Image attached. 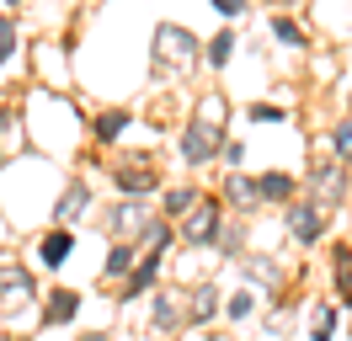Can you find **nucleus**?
I'll return each mask as SVG.
<instances>
[{
	"label": "nucleus",
	"mask_w": 352,
	"mask_h": 341,
	"mask_svg": "<svg viewBox=\"0 0 352 341\" xmlns=\"http://www.w3.org/2000/svg\"><path fill=\"white\" fill-rule=\"evenodd\" d=\"M224 224H230V208H224V197L203 192L198 203L182 213V224H176V240H182V245H198V251H203V245H214V240H219Z\"/></svg>",
	"instance_id": "nucleus-1"
},
{
	"label": "nucleus",
	"mask_w": 352,
	"mask_h": 341,
	"mask_svg": "<svg viewBox=\"0 0 352 341\" xmlns=\"http://www.w3.org/2000/svg\"><path fill=\"white\" fill-rule=\"evenodd\" d=\"M155 224H160V213H155L144 197H123L118 208L102 213V230H107L112 240H133V245H144Z\"/></svg>",
	"instance_id": "nucleus-2"
},
{
	"label": "nucleus",
	"mask_w": 352,
	"mask_h": 341,
	"mask_svg": "<svg viewBox=\"0 0 352 341\" xmlns=\"http://www.w3.org/2000/svg\"><path fill=\"white\" fill-rule=\"evenodd\" d=\"M192 59H203V43L192 38V27H182V21H160L155 27V75H166V69H187Z\"/></svg>",
	"instance_id": "nucleus-3"
},
{
	"label": "nucleus",
	"mask_w": 352,
	"mask_h": 341,
	"mask_svg": "<svg viewBox=\"0 0 352 341\" xmlns=\"http://www.w3.org/2000/svg\"><path fill=\"white\" fill-rule=\"evenodd\" d=\"M326 230H331V208H320L315 197H305V203L294 197V203L283 208V234L294 240V245H315Z\"/></svg>",
	"instance_id": "nucleus-4"
},
{
	"label": "nucleus",
	"mask_w": 352,
	"mask_h": 341,
	"mask_svg": "<svg viewBox=\"0 0 352 341\" xmlns=\"http://www.w3.org/2000/svg\"><path fill=\"white\" fill-rule=\"evenodd\" d=\"M305 187L315 192V203H320V208H342V203H347V192H352V170L331 155V160H320L315 170H305Z\"/></svg>",
	"instance_id": "nucleus-5"
},
{
	"label": "nucleus",
	"mask_w": 352,
	"mask_h": 341,
	"mask_svg": "<svg viewBox=\"0 0 352 341\" xmlns=\"http://www.w3.org/2000/svg\"><path fill=\"white\" fill-rule=\"evenodd\" d=\"M219 149H224V133H219V128H208V123H198V118L176 133V155H182L192 170L214 166V160H219Z\"/></svg>",
	"instance_id": "nucleus-6"
},
{
	"label": "nucleus",
	"mask_w": 352,
	"mask_h": 341,
	"mask_svg": "<svg viewBox=\"0 0 352 341\" xmlns=\"http://www.w3.org/2000/svg\"><path fill=\"white\" fill-rule=\"evenodd\" d=\"M91 208H96V192H91V182H86V176H69L65 192L54 197V208H48V213H54V224H65V230H69V224H80Z\"/></svg>",
	"instance_id": "nucleus-7"
},
{
	"label": "nucleus",
	"mask_w": 352,
	"mask_h": 341,
	"mask_svg": "<svg viewBox=\"0 0 352 341\" xmlns=\"http://www.w3.org/2000/svg\"><path fill=\"white\" fill-rule=\"evenodd\" d=\"M112 187L123 197H150V192H160V170L150 160H118L112 166Z\"/></svg>",
	"instance_id": "nucleus-8"
},
{
	"label": "nucleus",
	"mask_w": 352,
	"mask_h": 341,
	"mask_svg": "<svg viewBox=\"0 0 352 341\" xmlns=\"http://www.w3.org/2000/svg\"><path fill=\"white\" fill-rule=\"evenodd\" d=\"M38 298V283L22 261H0V309H27Z\"/></svg>",
	"instance_id": "nucleus-9"
},
{
	"label": "nucleus",
	"mask_w": 352,
	"mask_h": 341,
	"mask_svg": "<svg viewBox=\"0 0 352 341\" xmlns=\"http://www.w3.org/2000/svg\"><path fill=\"white\" fill-rule=\"evenodd\" d=\"M160 272H166V251H144V256H139V267L123 277V304H133V298H150V288L160 283Z\"/></svg>",
	"instance_id": "nucleus-10"
},
{
	"label": "nucleus",
	"mask_w": 352,
	"mask_h": 341,
	"mask_svg": "<svg viewBox=\"0 0 352 341\" xmlns=\"http://www.w3.org/2000/svg\"><path fill=\"white\" fill-rule=\"evenodd\" d=\"M69 251H75V230L54 224V230L38 240V251H32V256H38V267H43V272H59V267L69 261Z\"/></svg>",
	"instance_id": "nucleus-11"
},
{
	"label": "nucleus",
	"mask_w": 352,
	"mask_h": 341,
	"mask_svg": "<svg viewBox=\"0 0 352 341\" xmlns=\"http://www.w3.org/2000/svg\"><path fill=\"white\" fill-rule=\"evenodd\" d=\"M256 197L272 203V208H288V203L299 197V176H294V170H262V176H256Z\"/></svg>",
	"instance_id": "nucleus-12"
},
{
	"label": "nucleus",
	"mask_w": 352,
	"mask_h": 341,
	"mask_svg": "<svg viewBox=\"0 0 352 341\" xmlns=\"http://www.w3.org/2000/svg\"><path fill=\"white\" fill-rule=\"evenodd\" d=\"M224 208L230 213H251V208H262V197H256V176H245V170H230L224 176Z\"/></svg>",
	"instance_id": "nucleus-13"
},
{
	"label": "nucleus",
	"mask_w": 352,
	"mask_h": 341,
	"mask_svg": "<svg viewBox=\"0 0 352 341\" xmlns=\"http://www.w3.org/2000/svg\"><path fill=\"white\" fill-rule=\"evenodd\" d=\"M187 320V298L171 294V288H160V294H150V325L155 331H176Z\"/></svg>",
	"instance_id": "nucleus-14"
},
{
	"label": "nucleus",
	"mask_w": 352,
	"mask_h": 341,
	"mask_svg": "<svg viewBox=\"0 0 352 341\" xmlns=\"http://www.w3.org/2000/svg\"><path fill=\"white\" fill-rule=\"evenodd\" d=\"M133 128V112L123 107H107V112H91V144H118Z\"/></svg>",
	"instance_id": "nucleus-15"
},
{
	"label": "nucleus",
	"mask_w": 352,
	"mask_h": 341,
	"mask_svg": "<svg viewBox=\"0 0 352 341\" xmlns=\"http://www.w3.org/2000/svg\"><path fill=\"white\" fill-rule=\"evenodd\" d=\"M75 315H80V294H75V288H48L43 325H75Z\"/></svg>",
	"instance_id": "nucleus-16"
},
{
	"label": "nucleus",
	"mask_w": 352,
	"mask_h": 341,
	"mask_svg": "<svg viewBox=\"0 0 352 341\" xmlns=\"http://www.w3.org/2000/svg\"><path fill=\"white\" fill-rule=\"evenodd\" d=\"M139 256H144V245H133V240H112V251H107V267L102 272L112 277V283H123V277L139 267Z\"/></svg>",
	"instance_id": "nucleus-17"
},
{
	"label": "nucleus",
	"mask_w": 352,
	"mask_h": 341,
	"mask_svg": "<svg viewBox=\"0 0 352 341\" xmlns=\"http://www.w3.org/2000/svg\"><path fill=\"white\" fill-rule=\"evenodd\" d=\"M235 48H241V38H235L230 27H219L214 38L203 43V64H208V69H224V64L235 59Z\"/></svg>",
	"instance_id": "nucleus-18"
},
{
	"label": "nucleus",
	"mask_w": 352,
	"mask_h": 341,
	"mask_svg": "<svg viewBox=\"0 0 352 341\" xmlns=\"http://www.w3.org/2000/svg\"><path fill=\"white\" fill-rule=\"evenodd\" d=\"M198 197H203L198 187H166V197H160V219H166V224H182V213L192 208Z\"/></svg>",
	"instance_id": "nucleus-19"
},
{
	"label": "nucleus",
	"mask_w": 352,
	"mask_h": 341,
	"mask_svg": "<svg viewBox=\"0 0 352 341\" xmlns=\"http://www.w3.org/2000/svg\"><path fill=\"white\" fill-rule=\"evenodd\" d=\"M214 315H219V288H214V283H203L198 294L187 298V320H192V325H208Z\"/></svg>",
	"instance_id": "nucleus-20"
},
{
	"label": "nucleus",
	"mask_w": 352,
	"mask_h": 341,
	"mask_svg": "<svg viewBox=\"0 0 352 341\" xmlns=\"http://www.w3.org/2000/svg\"><path fill=\"white\" fill-rule=\"evenodd\" d=\"M331 277H336V298L352 294V245L342 240V245H331ZM352 304V298H347Z\"/></svg>",
	"instance_id": "nucleus-21"
},
{
	"label": "nucleus",
	"mask_w": 352,
	"mask_h": 341,
	"mask_svg": "<svg viewBox=\"0 0 352 341\" xmlns=\"http://www.w3.org/2000/svg\"><path fill=\"white\" fill-rule=\"evenodd\" d=\"M336 320H342V304H315L309 309V341H331L336 336Z\"/></svg>",
	"instance_id": "nucleus-22"
},
{
	"label": "nucleus",
	"mask_w": 352,
	"mask_h": 341,
	"mask_svg": "<svg viewBox=\"0 0 352 341\" xmlns=\"http://www.w3.org/2000/svg\"><path fill=\"white\" fill-rule=\"evenodd\" d=\"M198 123H208V128H219V133H224V123H230V102H224L219 91H203V96H198Z\"/></svg>",
	"instance_id": "nucleus-23"
},
{
	"label": "nucleus",
	"mask_w": 352,
	"mask_h": 341,
	"mask_svg": "<svg viewBox=\"0 0 352 341\" xmlns=\"http://www.w3.org/2000/svg\"><path fill=\"white\" fill-rule=\"evenodd\" d=\"M16 48H22V27H16L11 11H0V69L16 59Z\"/></svg>",
	"instance_id": "nucleus-24"
},
{
	"label": "nucleus",
	"mask_w": 352,
	"mask_h": 341,
	"mask_svg": "<svg viewBox=\"0 0 352 341\" xmlns=\"http://www.w3.org/2000/svg\"><path fill=\"white\" fill-rule=\"evenodd\" d=\"M267 27H272V38L283 43V48H305V27H299L294 16H283V11H278V16L267 21Z\"/></svg>",
	"instance_id": "nucleus-25"
},
{
	"label": "nucleus",
	"mask_w": 352,
	"mask_h": 341,
	"mask_svg": "<svg viewBox=\"0 0 352 341\" xmlns=\"http://www.w3.org/2000/svg\"><path fill=\"white\" fill-rule=\"evenodd\" d=\"M331 155H336L342 166H352V112L336 118V128H331Z\"/></svg>",
	"instance_id": "nucleus-26"
},
{
	"label": "nucleus",
	"mask_w": 352,
	"mask_h": 341,
	"mask_svg": "<svg viewBox=\"0 0 352 341\" xmlns=\"http://www.w3.org/2000/svg\"><path fill=\"white\" fill-rule=\"evenodd\" d=\"M224 315L230 320H251L256 315V294H251V288H235V294L224 298Z\"/></svg>",
	"instance_id": "nucleus-27"
},
{
	"label": "nucleus",
	"mask_w": 352,
	"mask_h": 341,
	"mask_svg": "<svg viewBox=\"0 0 352 341\" xmlns=\"http://www.w3.org/2000/svg\"><path fill=\"white\" fill-rule=\"evenodd\" d=\"M245 118H251V123H288V112H283V107H272V102H251V107H245Z\"/></svg>",
	"instance_id": "nucleus-28"
},
{
	"label": "nucleus",
	"mask_w": 352,
	"mask_h": 341,
	"mask_svg": "<svg viewBox=\"0 0 352 341\" xmlns=\"http://www.w3.org/2000/svg\"><path fill=\"white\" fill-rule=\"evenodd\" d=\"M245 277H251V283H267V288H278V267H272V261H245Z\"/></svg>",
	"instance_id": "nucleus-29"
},
{
	"label": "nucleus",
	"mask_w": 352,
	"mask_h": 341,
	"mask_svg": "<svg viewBox=\"0 0 352 341\" xmlns=\"http://www.w3.org/2000/svg\"><path fill=\"white\" fill-rule=\"evenodd\" d=\"M208 6H214V16L235 21V16H245V6H251V0H208Z\"/></svg>",
	"instance_id": "nucleus-30"
},
{
	"label": "nucleus",
	"mask_w": 352,
	"mask_h": 341,
	"mask_svg": "<svg viewBox=\"0 0 352 341\" xmlns=\"http://www.w3.org/2000/svg\"><path fill=\"white\" fill-rule=\"evenodd\" d=\"M224 166H230V170L245 166V139H224Z\"/></svg>",
	"instance_id": "nucleus-31"
},
{
	"label": "nucleus",
	"mask_w": 352,
	"mask_h": 341,
	"mask_svg": "<svg viewBox=\"0 0 352 341\" xmlns=\"http://www.w3.org/2000/svg\"><path fill=\"white\" fill-rule=\"evenodd\" d=\"M80 341H112V336H107V331H86Z\"/></svg>",
	"instance_id": "nucleus-32"
},
{
	"label": "nucleus",
	"mask_w": 352,
	"mask_h": 341,
	"mask_svg": "<svg viewBox=\"0 0 352 341\" xmlns=\"http://www.w3.org/2000/svg\"><path fill=\"white\" fill-rule=\"evenodd\" d=\"M0 6H6V11H16V6H27V0H0Z\"/></svg>",
	"instance_id": "nucleus-33"
},
{
	"label": "nucleus",
	"mask_w": 352,
	"mask_h": 341,
	"mask_svg": "<svg viewBox=\"0 0 352 341\" xmlns=\"http://www.w3.org/2000/svg\"><path fill=\"white\" fill-rule=\"evenodd\" d=\"M0 176H6V144H0Z\"/></svg>",
	"instance_id": "nucleus-34"
}]
</instances>
